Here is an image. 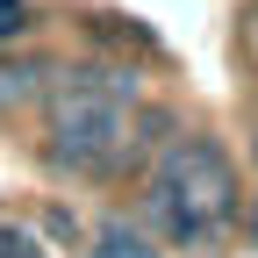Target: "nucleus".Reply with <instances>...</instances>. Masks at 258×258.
Instances as JSON below:
<instances>
[{
	"mask_svg": "<svg viewBox=\"0 0 258 258\" xmlns=\"http://www.w3.org/2000/svg\"><path fill=\"white\" fill-rule=\"evenodd\" d=\"M0 258H43V244L29 230H0Z\"/></svg>",
	"mask_w": 258,
	"mask_h": 258,
	"instance_id": "5",
	"label": "nucleus"
},
{
	"mask_svg": "<svg viewBox=\"0 0 258 258\" xmlns=\"http://www.w3.org/2000/svg\"><path fill=\"white\" fill-rule=\"evenodd\" d=\"M251 237H258V208H251Z\"/></svg>",
	"mask_w": 258,
	"mask_h": 258,
	"instance_id": "6",
	"label": "nucleus"
},
{
	"mask_svg": "<svg viewBox=\"0 0 258 258\" xmlns=\"http://www.w3.org/2000/svg\"><path fill=\"white\" fill-rule=\"evenodd\" d=\"M251 50H258V22H251Z\"/></svg>",
	"mask_w": 258,
	"mask_h": 258,
	"instance_id": "7",
	"label": "nucleus"
},
{
	"mask_svg": "<svg viewBox=\"0 0 258 258\" xmlns=\"http://www.w3.org/2000/svg\"><path fill=\"white\" fill-rule=\"evenodd\" d=\"M129 93H137V79H122V72H72V79H57L50 101H43V151H50V165H64V172L115 165L122 129H129Z\"/></svg>",
	"mask_w": 258,
	"mask_h": 258,
	"instance_id": "2",
	"label": "nucleus"
},
{
	"mask_svg": "<svg viewBox=\"0 0 258 258\" xmlns=\"http://www.w3.org/2000/svg\"><path fill=\"white\" fill-rule=\"evenodd\" d=\"M93 258H158V237L137 222H101L93 230Z\"/></svg>",
	"mask_w": 258,
	"mask_h": 258,
	"instance_id": "3",
	"label": "nucleus"
},
{
	"mask_svg": "<svg viewBox=\"0 0 258 258\" xmlns=\"http://www.w3.org/2000/svg\"><path fill=\"white\" fill-rule=\"evenodd\" d=\"M144 215H151V230L165 237V244H179V251L222 237L230 215H237V172H230V158H222V144H208V137H172L165 151H158Z\"/></svg>",
	"mask_w": 258,
	"mask_h": 258,
	"instance_id": "1",
	"label": "nucleus"
},
{
	"mask_svg": "<svg viewBox=\"0 0 258 258\" xmlns=\"http://www.w3.org/2000/svg\"><path fill=\"white\" fill-rule=\"evenodd\" d=\"M29 29V0H0V43H15Z\"/></svg>",
	"mask_w": 258,
	"mask_h": 258,
	"instance_id": "4",
	"label": "nucleus"
}]
</instances>
